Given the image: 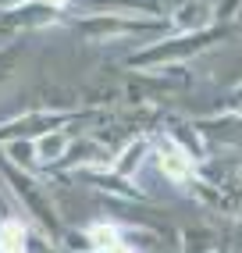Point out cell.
<instances>
[{
    "label": "cell",
    "instance_id": "cell-9",
    "mask_svg": "<svg viewBox=\"0 0 242 253\" xmlns=\"http://www.w3.org/2000/svg\"><path fill=\"white\" fill-rule=\"evenodd\" d=\"M157 128L164 132L167 139H175V143H178L196 164L210 161V150L203 146V139H200V132H196V122H193V118H178V114H171V118H164Z\"/></svg>",
    "mask_w": 242,
    "mask_h": 253
},
{
    "label": "cell",
    "instance_id": "cell-6",
    "mask_svg": "<svg viewBox=\"0 0 242 253\" xmlns=\"http://www.w3.org/2000/svg\"><path fill=\"white\" fill-rule=\"evenodd\" d=\"M150 132H135V136H128L121 146H114V154H111V171L121 175V178H128V182H139L143 175V168L150 164Z\"/></svg>",
    "mask_w": 242,
    "mask_h": 253
},
{
    "label": "cell",
    "instance_id": "cell-10",
    "mask_svg": "<svg viewBox=\"0 0 242 253\" xmlns=\"http://www.w3.org/2000/svg\"><path fill=\"white\" fill-rule=\"evenodd\" d=\"M203 171V168H200ZM210 182H217L221 185V193L228 196V207H232V217H242V168L239 164H224L217 175H210V171H203Z\"/></svg>",
    "mask_w": 242,
    "mask_h": 253
},
{
    "label": "cell",
    "instance_id": "cell-11",
    "mask_svg": "<svg viewBox=\"0 0 242 253\" xmlns=\"http://www.w3.org/2000/svg\"><path fill=\"white\" fill-rule=\"evenodd\" d=\"M82 232H85V239H89V250H93V253H103V250H111V246H118L121 239H125V225H118L114 217L89 221Z\"/></svg>",
    "mask_w": 242,
    "mask_h": 253
},
{
    "label": "cell",
    "instance_id": "cell-4",
    "mask_svg": "<svg viewBox=\"0 0 242 253\" xmlns=\"http://www.w3.org/2000/svg\"><path fill=\"white\" fill-rule=\"evenodd\" d=\"M150 146H153V150H150V157H153V164H157V171H161L171 185H175V189L185 193L189 185H193V178L200 175V164L189 157L175 139H167L161 128H153V132H150Z\"/></svg>",
    "mask_w": 242,
    "mask_h": 253
},
{
    "label": "cell",
    "instance_id": "cell-14",
    "mask_svg": "<svg viewBox=\"0 0 242 253\" xmlns=\"http://www.w3.org/2000/svg\"><path fill=\"white\" fill-rule=\"evenodd\" d=\"M22 57H25V43H22V40H11V43L0 46V89H4L14 75H18Z\"/></svg>",
    "mask_w": 242,
    "mask_h": 253
},
{
    "label": "cell",
    "instance_id": "cell-15",
    "mask_svg": "<svg viewBox=\"0 0 242 253\" xmlns=\"http://www.w3.org/2000/svg\"><path fill=\"white\" fill-rule=\"evenodd\" d=\"M239 11H242V0H217V4H214V22L232 25Z\"/></svg>",
    "mask_w": 242,
    "mask_h": 253
},
{
    "label": "cell",
    "instance_id": "cell-19",
    "mask_svg": "<svg viewBox=\"0 0 242 253\" xmlns=\"http://www.w3.org/2000/svg\"><path fill=\"white\" fill-rule=\"evenodd\" d=\"M25 4H32V0H0V14H4V11H14V7H25Z\"/></svg>",
    "mask_w": 242,
    "mask_h": 253
},
{
    "label": "cell",
    "instance_id": "cell-7",
    "mask_svg": "<svg viewBox=\"0 0 242 253\" xmlns=\"http://www.w3.org/2000/svg\"><path fill=\"white\" fill-rule=\"evenodd\" d=\"M75 178L89 182L93 189H100L103 196H111V200H125V204H146V200H150V196H146L135 182H128V178L114 175L107 164H103V168H89V171H79Z\"/></svg>",
    "mask_w": 242,
    "mask_h": 253
},
{
    "label": "cell",
    "instance_id": "cell-18",
    "mask_svg": "<svg viewBox=\"0 0 242 253\" xmlns=\"http://www.w3.org/2000/svg\"><path fill=\"white\" fill-rule=\"evenodd\" d=\"M36 4H43V7H50V11H64V7H72L75 0H36Z\"/></svg>",
    "mask_w": 242,
    "mask_h": 253
},
{
    "label": "cell",
    "instance_id": "cell-17",
    "mask_svg": "<svg viewBox=\"0 0 242 253\" xmlns=\"http://www.w3.org/2000/svg\"><path fill=\"white\" fill-rule=\"evenodd\" d=\"M228 96H232V111H239V114H242V82H235Z\"/></svg>",
    "mask_w": 242,
    "mask_h": 253
},
{
    "label": "cell",
    "instance_id": "cell-16",
    "mask_svg": "<svg viewBox=\"0 0 242 253\" xmlns=\"http://www.w3.org/2000/svg\"><path fill=\"white\" fill-rule=\"evenodd\" d=\"M189 4H193V0H161V11H157V14H161V18L167 22L175 11H182V7H189Z\"/></svg>",
    "mask_w": 242,
    "mask_h": 253
},
{
    "label": "cell",
    "instance_id": "cell-8",
    "mask_svg": "<svg viewBox=\"0 0 242 253\" xmlns=\"http://www.w3.org/2000/svg\"><path fill=\"white\" fill-rule=\"evenodd\" d=\"M75 132L61 125V128H46L40 136H32V154H36V171H46V168H57L68 154V146H72Z\"/></svg>",
    "mask_w": 242,
    "mask_h": 253
},
{
    "label": "cell",
    "instance_id": "cell-5",
    "mask_svg": "<svg viewBox=\"0 0 242 253\" xmlns=\"http://www.w3.org/2000/svg\"><path fill=\"white\" fill-rule=\"evenodd\" d=\"M196 132L206 150H224V154H242V114L224 107L210 118H193Z\"/></svg>",
    "mask_w": 242,
    "mask_h": 253
},
{
    "label": "cell",
    "instance_id": "cell-12",
    "mask_svg": "<svg viewBox=\"0 0 242 253\" xmlns=\"http://www.w3.org/2000/svg\"><path fill=\"white\" fill-rule=\"evenodd\" d=\"M29 243V221L14 217H0V253H25Z\"/></svg>",
    "mask_w": 242,
    "mask_h": 253
},
{
    "label": "cell",
    "instance_id": "cell-1",
    "mask_svg": "<svg viewBox=\"0 0 242 253\" xmlns=\"http://www.w3.org/2000/svg\"><path fill=\"white\" fill-rule=\"evenodd\" d=\"M235 32H239L235 25H224V22H214L210 29H200V32H167V36H157V40L143 43L139 50H132L125 57V68H132V72L178 68V64L206 54V50L228 43Z\"/></svg>",
    "mask_w": 242,
    "mask_h": 253
},
{
    "label": "cell",
    "instance_id": "cell-3",
    "mask_svg": "<svg viewBox=\"0 0 242 253\" xmlns=\"http://www.w3.org/2000/svg\"><path fill=\"white\" fill-rule=\"evenodd\" d=\"M79 36H85L96 46L107 43H150L157 36H167L171 25L157 14H125V11H89L72 22Z\"/></svg>",
    "mask_w": 242,
    "mask_h": 253
},
{
    "label": "cell",
    "instance_id": "cell-20",
    "mask_svg": "<svg viewBox=\"0 0 242 253\" xmlns=\"http://www.w3.org/2000/svg\"><path fill=\"white\" fill-rule=\"evenodd\" d=\"M210 253H232V250H228V246H224V243H217V246H214Z\"/></svg>",
    "mask_w": 242,
    "mask_h": 253
},
{
    "label": "cell",
    "instance_id": "cell-13",
    "mask_svg": "<svg viewBox=\"0 0 242 253\" xmlns=\"http://www.w3.org/2000/svg\"><path fill=\"white\" fill-rule=\"evenodd\" d=\"M217 243H221L217 232L206 228V225H193V228L178 232V253H210Z\"/></svg>",
    "mask_w": 242,
    "mask_h": 253
},
{
    "label": "cell",
    "instance_id": "cell-2",
    "mask_svg": "<svg viewBox=\"0 0 242 253\" xmlns=\"http://www.w3.org/2000/svg\"><path fill=\"white\" fill-rule=\"evenodd\" d=\"M0 182L7 185L14 207L25 214L29 228L46 235V239H54V243H61L64 221H61V211L54 204V196H50V185L43 182V175L40 171H25V168L11 164L4 154H0Z\"/></svg>",
    "mask_w": 242,
    "mask_h": 253
}]
</instances>
